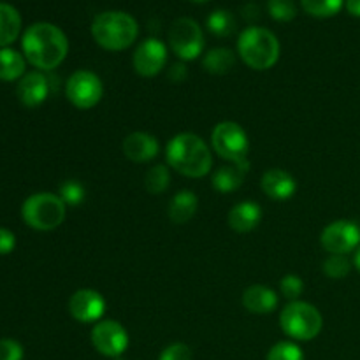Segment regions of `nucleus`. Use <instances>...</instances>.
Wrapping results in <instances>:
<instances>
[{"instance_id": "nucleus-1", "label": "nucleus", "mask_w": 360, "mask_h": 360, "mask_svg": "<svg viewBox=\"0 0 360 360\" xmlns=\"http://www.w3.org/2000/svg\"><path fill=\"white\" fill-rule=\"evenodd\" d=\"M23 56L41 72H49L62 65L69 55V39L65 32L48 21L30 25L21 37Z\"/></svg>"}, {"instance_id": "nucleus-2", "label": "nucleus", "mask_w": 360, "mask_h": 360, "mask_svg": "<svg viewBox=\"0 0 360 360\" xmlns=\"http://www.w3.org/2000/svg\"><path fill=\"white\" fill-rule=\"evenodd\" d=\"M165 160L171 169L185 178L199 179L210 174L213 155L200 136L192 132L176 134L165 148Z\"/></svg>"}, {"instance_id": "nucleus-3", "label": "nucleus", "mask_w": 360, "mask_h": 360, "mask_svg": "<svg viewBox=\"0 0 360 360\" xmlns=\"http://www.w3.org/2000/svg\"><path fill=\"white\" fill-rule=\"evenodd\" d=\"M91 37L105 51H123L139 37V23L125 11H104L91 21Z\"/></svg>"}, {"instance_id": "nucleus-4", "label": "nucleus", "mask_w": 360, "mask_h": 360, "mask_svg": "<svg viewBox=\"0 0 360 360\" xmlns=\"http://www.w3.org/2000/svg\"><path fill=\"white\" fill-rule=\"evenodd\" d=\"M238 55L250 69L269 70L280 60L281 44L269 28L248 27L238 37Z\"/></svg>"}, {"instance_id": "nucleus-5", "label": "nucleus", "mask_w": 360, "mask_h": 360, "mask_svg": "<svg viewBox=\"0 0 360 360\" xmlns=\"http://www.w3.org/2000/svg\"><path fill=\"white\" fill-rule=\"evenodd\" d=\"M67 217V206L58 193H32L21 206V218L34 231L49 232L58 229Z\"/></svg>"}, {"instance_id": "nucleus-6", "label": "nucleus", "mask_w": 360, "mask_h": 360, "mask_svg": "<svg viewBox=\"0 0 360 360\" xmlns=\"http://www.w3.org/2000/svg\"><path fill=\"white\" fill-rule=\"evenodd\" d=\"M280 327L290 340L311 341L322 333L323 316L311 302L290 301L281 309Z\"/></svg>"}, {"instance_id": "nucleus-7", "label": "nucleus", "mask_w": 360, "mask_h": 360, "mask_svg": "<svg viewBox=\"0 0 360 360\" xmlns=\"http://www.w3.org/2000/svg\"><path fill=\"white\" fill-rule=\"evenodd\" d=\"M211 148L227 164H250V139L239 123L220 122L211 132Z\"/></svg>"}, {"instance_id": "nucleus-8", "label": "nucleus", "mask_w": 360, "mask_h": 360, "mask_svg": "<svg viewBox=\"0 0 360 360\" xmlns=\"http://www.w3.org/2000/svg\"><path fill=\"white\" fill-rule=\"evenodd\" d=\"M169 48L181 62L199 58L206 48V39L200 25L192 18H178L167 32Z\"/></svg>"}, {"instance_id": "nucleus-9", "label": "nucleus", "mask_w": 360, "mask_h": 360, "mask_svg": "<svg viewBox=\"0 0 360 360\" xmlns=\"http://www.w3.org/2000/svg\"><path fill=\"white\" fill-rule=\"evenodd\" d=\"M65 97L81 111L94 109L104 97V84L95 72L79 69L69 76L65 83Z\"/></svg>"}, {"instance_id": "nucleus-10", "label": "nucleus", "mask_w": 360, "mask_h": 360, "mask_svg": "<svg viewBox=\"0 0 360 360\" xmlns=\"http://www.w3.org/2000/svg\"><path fill=\"white\" fill-rule=\"evenodd\" d=\"M91 345L101 355L118 359L129 348V333L118 320H101L91 327Z\"/></svg>"}, {"instance_id": "nucleus-11", "label": "nucleus", "mask_w": 360, "mask_h": 360, "mask_svg": "<svg viewBox=\"0 0 360 360\" xmlns=\"http://www.w3.org/2000/svg\"><path fill=\"white\" fill-rule=\"evenodd\" d=\"M320 245L329 255H348L360 246V227L352 220L330 221L320 234Z\"/></svg>"}, {"instance_id": "nucleus-12", "label": "nucleus", "mask_w": 360, "mask_h": 360, "mask_svg": "<svg viewBox=\"0 0 360 360\" xmlns=\"http://www.w3.org/2000/svg\"><path fill=\"white\" fill-rule=\"evenodd\" d=\"M167 46L157 37H148L139 42L132 56V65L141 77H155L165 69Z\"/></svg>"}, {"instance_id": "nucleus-13", "label": "nucleus", "mask_w": 360, "mask_h": 360, "mask_svg": "<svg viewBox=\"0 0 360 360\" xmlns=\"http://www.w3.org/2000/svg\"><path fill=\"white\" fill-rule=\"evenodd\" d=\"M69 313L79 323L101 322L105 313V299L94 288H79L69 299Z\"/></svg>"}, {"instance_id": "nucleus-14", "label": "nucleus", "mask_w": 360, "mask_h": 360, "mask_svg": "<svg viewBox=\"0 0 360 360\" xmlns=\"http://www.w3.org/2000/svg\"><path fill=\"white\" fill-rule=\"evenodd\" d=\"M49 94H51V83H49V77L41 70H32V72L25 74L16 88V95L20 102L25 108L30 109L44 104L48 101Z\"/></svg>"}, {"instance_id": "nucleus-15", "label": "nucleus", "mask_w": 360, "mask_h": 360, "mask_svg": "<svg viewBox=\"0 0 360 360\" xmlns=\"http://www.w3.org/2000/svg\"><path fill=\"white\" fill-rule=\"evenodd\" d=\"M122 150L123 155L130 162L146 164V162H151L153 158L158 157V153H160V144H158L157 137L151 136V134L132 132L123 139Z\"/></svg>"}, {"instance_id": "nucleus-16", "label": "nucleus", "mask_w": 360, "mask_h": 360, "mask_svg": "<svg viewBox=\"0 0 360 360\" xmlns=\"http://www.w3.org/2000/svg\"><path fill=\"white\" fill-rule=\"evenodd\" d=\"M260 188L269 199L288 200L297 192V181L288 171L280 167H273L266 171L260 179Z\"/></svg>"}, {"instance_id": "nucleus-17", "label": "nucleus", "mask_w": 360, "mask_h": 360, "mask_svg": "<svg viewBox=\"0 0 360 360\" xmlns=\"http://www.w3.org/2000/svg\"><path fill=\"white\" fill-rule=\"evenodd\" d=\"M229 227L238 234H248L255 231L259 224L262 221V207L255 200H243L232 206L229 211Z\"/></svg>"}, {"instance_id": "nucleus-18", "label": "nucleus", "mask_w": 360, "mask_h": 360, "mask_svg": "<svg viewBox=\"0 0 360 360\" xmlns=\"http://www.w3.org/2000/svg\"><path fill=\"white\" fill-rule=\"evenodd\" d=\"M243 306L253 315H269L278 308V294L266 285H252L243 292Z\"/></svg>"}, {"instance_id": "nucleus-19", "label": "nucleus", "mask_w": 360, "mask_h": 360, "mask_svg": "<svg viewBox=\"0 0 360 360\" xmlns=\"http://www.w3.org/2000/svg\"><path fill=\"white\" fill-rule=\"evenodd\" d=\"M248 171L250 164H225L213 172L211 185L220 193L236 192L245 183Z\"/></svg>"}, {"instance_id": "nucleus-20", "label": "nucleus", "mask_w": 360, "mask_h": 360, "mask_svg": "<svg viewBox=\"0 0 360 360\" xmlns=\"http://www.w3.org/2000/svg\"><path fill=\"white\" fill-rule=\"evenodd\" d=\"M199 210V199L192 190H179L172 195L167 206V217L174 225H185Z\"/></svg>"}, {"instance_id": "nucleus-21", "label": "nucleus", "mask_w": 360, "mask_h": 360, "mask_svg": "<svg viewBox=\"0 0 360 360\" xmlns=\"http://www.w3.org/2000/svg\"><path fill=\"white\" fill-rule=\"evenodd\" d=\"M21 32V16L14 6L0 2V48H9Z\"/></svg>"}, {"instance_id": "nucleus-22", "label": "nucleus", "mask_w": 360, "mask_h": 360, "mask_svg": "<svg viewBox=\"0 0 360 360\" xmlns=\"http://www.w3.org/2000/svg\"><path fill=\"white\" fill-rule=\"evenodd\" d=\"M236 65V55L229 48H213L204 53L202 67L213 76H225Z\"/></svg>"}, {"instance_id": "nucleus-23", "label": "nucleus", "mask_w": 360, "mask_h": 360, "mask_svg": "<svg viewBox=\"0 0 360 360\" xmlns=\"http://www.w3.org/2000/svg\"><path fill=\"white\" fill-rule=\"evenodd\" d=\"M27 60L13 48H0V81H18L25 76Z\"/></svg>"}, {"instance_id": "nucleus-24", "label": "nucleus", "mask_w": 360, "mask_h": 360, "mask_svg": "<svg viewBox=\"0 0 360 360\" xmlns=\"http://www.w3.org/2000/svg\"><path fill=\"white\" fill-rule=\"evenodd\" d=\"M171 185V171L167 165L157 164L148 169L144 176V188L151 195H162Z\"/></svg>"}, {"instance_id": "nucleus-25", "label": "nucleus", "mask_w": 360, "mask_h": 360, "mask_svg": "<svg viewBox=\"0 0 360 360\" xmlns=\"http://www.w3.org/2000/svg\"><path fill=\"white\" fill-rule=\"evenodd\" d=\"M207 30L217 37H229L236 30V18L225 9H217L207 16Z\"/></svg>"}, {"instance_id": "nucleus-26", "label": "nucleus", "mask_w": 360, "mask_h": 360, "mask_svg": "<svg viewBox=\"0 0 360 360\" xmlns=\"http://www.w3.org/2000/svg\"><path fill=\"white\" fill-rule=\"evenodd\" d=\"M343 6L345 0H301V7L304 9V13L313 18H320V20L336 16L343 9Z\"/></svg>"}, {"instance_id": "nucleus-27", "label": "nucleus", "mask_w": 360, "mask_h": 360, "mask_svg": "<svg viewBox=\"0 0 360 360\" xmlns=\"http://www.w3.org/2000/svg\"><path fill=\"white\" fill-rule=\"evenodd\" d=\"M352 266L354 262H350L347 255H329L326 260H323V274L330 280H343L350 274Z\"/></svg>"}, {"instance_id": "nucleus-28", "label": "nucleus", "mask_w": 360, "mask_h": 360, "mask_svg": "<svg viewBox=\"0 0 360 360\" xmlns=\"http://www.w3.org/2000/svg\"><path fill=\"white\" fill-rule=\"evenodd\" d=\"M60 199L65 202L67 207H77L84 202V197H86V190L76 179H67L60 185L58 188Z\"/></svg>"}, {"instance_id": "nucleus-29", "label": "nucleus", "mask_w": 360, "mask_h": 360, "mask_svg": "<svg viewBox=\"0 0 360 360\" xmlns=\"http://www.w3.org/2000/svg\"><path fill=\"white\" fill-rule=\"evenodd\" d=\"M266 360H304V352L294 341H280L271 347Z\"/></svg>"}, {"instance_id": "nucleus-30", "label": "nucleus", "mask_w": 360, "mask_h": 360, "mask_svg": "<svg viewBox=\"0 0 360 360\" xmlns=\"http://www.w3.org/2000/svg\"><path fill=\"white\" fill-rule=\"evenodd\" d=\"M267 11L274 21L288 23L297 16V7L294 0H267Z\"/></svg>"}, {"instance_id": "nucleus-31", "label": "nucleus", "mask_w": 360, "mask_h": 360, "mask_svg": "<svg viewBox=\"0 0 360 360\" xmlns=\"http://www.w3.org/2000/svg\"><path fill=\"white\" fill-rule=\"evenodd\" d=\"M280 292L288 301H299L304 292V281L297 274H285L280 280Z\"/></svg>"}, {"instance_id": "nucleus-32", "label": "nucleus", "mask_w": 360, "mask_h": 360, "mask_svg": "<svg viewBox=\"0 0 360 360\" xmlns=\"http://www.w3.org/2000/svg\"><path fill=\"white\" fill-rule=\"evenodd\" d=\"M192 348L186 343H172L162 350L158 360H192Z\"/></svg>"}, {"instance_id": "nucleus-33", "label": "nucleus", "mask_w": 360, "mask_h": 360, "mask_svg": "<svg viewBox=\"0 0 360 360\" xmlns=\"http://www.w3.org/2000/svg\"><path fill=\"white\" fill-rule=\"evenodd\" d=\"M0 360H23V347L16 340H0Z\"/></svg>"}, {"instance_id": "nucleus-34", "label": "nucleus", "mask_w": 360, "mask_h": 360, "mask_svg": "<svg viewBox=\"0 0 360 360\" xmlns=\"http://www.w3.org/2000/svg\"><path fill=\"white\" fill-rule=\"evenodd\" d=\"M16 248V236L9 229L0 227V255H9Z\"/></svg>"}, {"instance_id": "nucleus-35", "label": "nucleus", "mask_w": 360, "mask_h": 360, "mask_svg": "<svg viewBox=\"0 0 360 360\" xmlns=\"http://www.w3.org/2000/svg\"><path fill=\"white\" fill-rule=\"evenodd\" d=\"M167 77L172 83H183V81L188 77V70H186L185 63L178 62L174 63V65H171V69L167 70Z\"/></svg>"}, {"instance_id": "nucleus-36", "label": "nucleus", "mask_w": 360, "mask_h": 360, "mask_svg": "<svg viewBox=\"0 0 360 360\" xmlns=\"http://www.w3.org/2000/svg\"><path fill=\"white\" fill-rule=\"evenodd\" d=\"M345 7L352 16L360 18V0H345Z\"/></svg>"}, {"instance_id": "nucleus-37", "label": "nucleus", "mask_w": 360, "mask_h": 360, "mask_svg": "<svg viewBox=\"0 0 360 360\" xmlns=\"http://www.w3.org/2000/svg\"><path fill=\"white\" fill-rule=\"evenodd\" d=\"M354 266H355V269L359 271L360 273V246L357 250H355V255H354Z\"/></svg>"}, {"instance_id": "nucleus-38", "label": "nucleus", "mask_w": 360, "mask_h": 360, "mask_svg": "<svg viewBox=\"0 0 360 360\" xmlns=\"http://www.w3.org/2000/svg\"><path fill=\"white\" fill-rule=\"evenodd\" d=\"M190 2H193V4H206V2H210V0H190Z\"/></svg>"}, {"instance_id": "nucleus-39", "label": "nucleus", "mask_w": 360, "mask_h": 360, "mask_svg": "<svg viewBox=\"0 0 360 360\" xmlns=\"http://www.w3.org/2000/svg\"><path fill=\"white\" fill-rule=\"evenodd\" d=\"M112 360H123L122 357H118V359H112Z\"/></svg>"}]
</instances>
